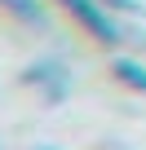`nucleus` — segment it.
<instances>
[{
  "mask_svg": "<svg viewBox=\"0 0 146 150\" xmlns=\"http://www.w3.org/2000/svg\"><path fill=\"white\" fill-rule=\"evenodd\" d=\"M58 5H62L71 18H75L84 31H93L98 40H106V44H115V40H120V27L106 18V9L98 5V0H58Z\"/></svg>",
  "mask_w": 146,
  "mask_h": 150,
  "instance_id": "nucleus-1",
  "label": "nucleus"
},
{
  "mask_svg": "<svg viewBox=\"0 0 146 150\" xmlns=\"http://www.w3.org/2000/svg\"><path fill=\"white\" fill-rule=\"evenodd\" d=\"M22 80H27V84H40V93H44L49 102H62V97H66V66H58V57H44V62L27 66Z\"/></svg>",
  "mask_w": 146,
  "mask_h": 150,
  "instance_id": "nucleus-2",
  "label": "nucleus"
},
{
  "mask_svg": "<svg viewBox=\"0 0 146 150\" xmlns=\"http://www.w3.org/2000/svg\"><path fill=\"white\" fill-rule=\"evenodd\" d=\"M115 75H120L124 84H133L137 93H146V66L137 57H115Z\"/></svg>",
  "mask_w": 146,
  "mask_h": 150,
  "instance_id": "nucleus-3",
  "label": "nucleus"
},
{
  "mask_svg": "<svg viewBox=\"0 0 146 150\" xmlns=\"http://www.w3.org/2000/svg\"><path fill=\"white\" fill-rule=\"evenodd\" d=\"M0 5H9L18 18H27L31 27H49V18H44V5L40 0H0Z\"/></svg>",
  "mask_w": 146,
  "mask_h": 150,
  "instance_id": "nucleus-4",
  "label": "nucleus"
}]
</instances>
